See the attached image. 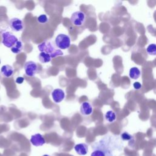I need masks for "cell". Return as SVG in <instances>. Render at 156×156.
I'll return each instance as SVG.
<instances>
[{
    "mask_svg": "<svg viewBox=\"0 0 156 156\" xmlns=\"http://www.w3.org/2000/svg\"><path fill=\"white\" fill-rule=\"evenodd\" d=\"M38 49L41 52L49 55L52 58L59 55H63V52L59 49L53 41H44L38 45Z\"/></svg>",
    "mask_w": 156,
    "mask_h": 156,
    "instance_id": "obj_1",
    "label": "cell"
},
{
    "mask_svg": "<svg viewBox=\"0 0 156 156\" xmlns=\"http://www.w3.org/2000/svg\"><path fill=\"white\" fill-rule=\"evenodd\" d=\"M2 43L7 48H11L18 41L17 37L9 31L2 30L1 32Z\"/></svg>",
    "mask_w": 156,
    "mask_h": 156,
    "instance_id": "obj_2",
    "label": "cell"
},
{
    "mask_svg": "<svg viewBox=\"0 0 156 156\" xmlns=\"http://www.w3.org/2000/svg\"><path fill=\"white\" fill-rule=\"evenodd\" d=\"M54 42L59 49H66L70 46L71 39L68 35L60 34L55 37Z\"/></svg>",
    "mask_w": 156,
    "mask_h": 156,
    "instance_id": "obj_3",
    "label": "cell"
},
{
    "mask_svg": "<svg viewBox=\"0 0 156 156\" xmlns=\"http://www.w3.org/2000/svg\"><path fill=\"white\" fill-rule=\"evenodd\" d=\"M70 20L74 26L80 27L84 24L86 20V15L82 11H76L71 15Z\"/></svg>",
    "mask_w": 156,
    "mask_h": 156,
    "instance_id": "obj_4",
    "label": "cell"
},
{
    "mask_svg": "<svg viewBox=\"0 0 156 156\" xmlns=\"http://www.w3.org/2000/svg\"><path fill=\"white\" fill-rule=\"evenodd\" d=\"M26 74L29 77L34 76L38 71V65L34 61L26 62L24 65Z\"/></svg>",
    "mask_w": 156,
    "mask_h": 156,
    "instance_id": "obj_5",
    "label": "cell"
},
{
    "mask_svg": "<svg viewBox=\"0 0 156 156\" xmlns=\"http://www.w3.org/2000/svg\"><path fill=\"white\" fill-rule=\"evenodd\" d=\"M107 149L104 147V140L102 139L98 143L94 144L93 147V151L92 152L91 156H106Z\"/></svg>",
    "mask_w": 156,
    "mask_h": 156,
    "instance_id": "obj_6",
    "label": "cell"
},
{
    "mask_svg": "<svg viewBox=\"0 0 156 156\" xmlns=\"http://www.w3.org/2000/svg\"><path fill=\"white\" fill-rule=\"evenodd\" d=\"M9 26L14 32H20L24 28V23L21 20L18 18H12L10 20Z\"/></svg>",
    "mask_w": 156,
    "mask_h": 156,
    "instance_id": "obj_7",
    "label": "cell"
},
{
    "mask_svg": "<svg viewBox=\"0 0 156 156\" xmlns=\"http://www.w3.org/2000/svg\"><path fill=\"white\" fill-rule=\"evenodd\" d=\"M31 144L35 146H41L45 143V140L43 136L40 133H35L31 136L30 139Z\"/></svg>",
    "mask_w": 156,
    "mask_h": 156,
    "instance_id": "obj_8",
    "label": "cell"
},
{
    "mask_svg": "<svg viewBox=\"0 0 156 156\" xmlns=\"http://www.w3.org/2000/svg\"><path fill=\"white\" fill-rule=\"evenodd\" d=\"M65 92L60 88H56L52 92V98L54 102L58 104L61 102L65 98Z\"/></svg>",
    "mask_w": 156,
    "mask_h": 156,
    "instance_id": "obj_9",
    "label": "cell"
},
{
    "mask_svg": "<svg viewBox=\"0 0 156 156\" xmlns=\"http://www.w3.org/2000/svg\"><path fill=\"white\" fill-rule=\"evenodd\" d=\"M80 112L82 115L89 116L93 113V107L88 102H83L80 107Z\"/></svg>",
    "mask_w": 156,
    "mask_h": 156,
    "instance_id": "obj_10",
    "label": "cell"
},
{
    "mask_svg": "<svg viewBox=\"0 0 156 156\" xmlns=\"http://www.w3.org/2000/svg\"><path fill=\"white\" fill-rule=\"evenodd\" d=\"M74 149L76 153L80 155H85L88 151V146L85 143H79L74 146Z\"/></svg>",
    "mask_w": 156,
    "mask_h": 156,
    "instance_id": "obj_11",
    "label": "cell"
},
{
    "mask_svg": "<svg viewBox=\"0 0 156 156\" xmlns=\"http://www.w3.org/2000/svg\"><path fill=\"white\" fill-rule=\"evenodd\" d=\"M14 69L13 66L10 65H4L1 68V74L5 77H9L13 74Z\"/></svg>",
    "mask_w": 156,
    "mask_h": 156,
    "instance_id": "obj_12",
    "label": "cell"
},
{
    "mask_svg": "<svg viewBox=\"0 0 156 156\" xmlns=\"http://www.w3.org/2000/svg\"><path fill=\"white\" fill-rule=\"evenodd\" d=\"M141 75V71L137 67H132L129 70V76L131 79H138Z\"/></svg>",
    "mask_w": 156,
    "mask_h": 156,
    "instance_id": "obj_13",
    "label": "cell"
},
{
    "mask_svg": "<svg viewBox=\"0 0 156 156\" xmlns=\"http://www.w3.org/2000/svg\"><path fill=\"white\" fill-rule=\"evenodd\" d=\"M23 48H24L23 43H22L21 41L18 40L15 43V44L11 48L10 50L14 54H19L22 51V50L23 49Z\"/></svg>",
    "mask_w": 156,
    "mask_h": 156,
    "instance_id": "obj_14",
    "label": "cell"
},
{
    "mask_svg": "<svg viewBox=\"0 0 156 156\" xmlns=\"http://www.w3.org/2000/svg\"><path fill=\"white\" fill-rule=\"evenodd\" d=\"M116 114L112 110H108L105 114V119L108 122L112 123L114 122L116 120Z\"/></svg>",
    "mask_w": 156,
    "mask_h": 156,
    "instance_id": "obj_15",
    "label": "cell"
},
{
    "mask_svg": "<svg viewBox=\"0 0 156 156\" xmlns=\"http://www.w3.org/2000/svg\"><path fill=\"white\" fill-rule=\"evenodd\" d=\"M38 59L41 63H46L49 62L51 60L52 57L49 55L46 54L45 52H41L38 55Z\"/></svg>",
    "mask_w": 156,
    "mask_h": 156,
    "instance_id": "obj_16",
    "label": "cell"
},
{
    "mask_svg": "<svg viewBox=\"0 0 156 156\" xmlns=\"http://www.w3.org/2000/svg\"><path fill=\"white\" fill-rule=\"evenodd\" d=\"M146 51L151 55H156V44L152 43L149 44L146 48Z\"/></svg>",
    "mask_w": 156,
    "mask_h": 156,
    "instance_id": "obj_17",
    "label": "cell"
},
{
    "mask_svg": "<svg viewBox=\"0 0 156 156\" xmlns=\"http://www.w3.org/2000/svg\"><path fill=\"white\" fill-rule=\"evenodd\" d=\"M37 21L40 24H44L48 21V18L45 14H41L37 18Z\"/></svg>",
    "mask_w": 156,
    "mask_h": 156,
    "instance_id": "obj_18",
    "label": "cell"
},
{
    "mask_svg": "<svg viewBox=\"0 0 156 156\" xmlns=\"http://www.w3.org/2000/svg\"><path fill=\"white\" fill-rule=\"evenodd\" d=\"M121 138L123 141H129V140H132V136L130 134H129V133L124 132L122 133H121Z\"/></svg>",
    "mask_w": 156,
    "mask_h": 156,
    "instance_id": "obj_19",
    "label": "cell"
},
{
    "mask_svg": "<svg viewBox=\"0 0 156 156\" xmlns=\"http://www.w3.org/2000/svg\"><path fill=\"white\" fill-rule=\"evenodd\" d=\"M24 80V77L20 76V77H18L15 79V82H16V83H18V84H21V83H23Z\"/></svg>",
    "mask_w": 156,
    "mask_h": 156,
    "instance_id": "obj_20",
    "label": "cell"
},
{
    "mask_svg": "<svg viewBox=\"0 0 156 156\" xmlns=\"http://www.w3.org/2000/svg\"><path fill=\"white\" fill-rule=\"evenodd\" d=\"M133 88L135 90H140L141 88V84L139 82H135L133 84Z\"/></svg>",
    "mask_w": 156,
    "mask_h": 156,
    "instance_id": "obj_21",
    "label": "cell"
},
{
    "mask_svg": "<svg viewBox=\"0 0 156 156\" xmlns=\"http://www.w3.org/2000/svg\"><path fill=\"white\" fill-rule=\"evenodd\" d=\"M42 156H50V155H47V154H46V155H42Z\"/></svg>",
    "mask_w": 156,
    "mask_h": 156,
    "instance_id": "obj_22",
    "label": "cell"
},
{
    "mask_svg": "<svg viewBox=\"0 0 156 156\" xmlns=\"http://www.w3.org/2000/svg\"><path fill=\"white\" fill-rule=\"evenodd\" d=\"M0 63H1V60H0Z\"/></svg>",
    "mask_w": 156,
    "mask_h": 156,
    "instance_id": "obj_23",
    "label": "cell"
}]
</instances>
